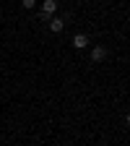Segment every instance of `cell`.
Wrapping results in <instances>:
<instances>
[{"mask_svg": "<svg viewBox=\"0 0 130 146\" xmlns=\"http://www.w3.org/2000/svg\"><path fill=\"white\" fill-rule=\"evenodd\" d=\"M107 47H102V44H96L94 50H91V63H104L107 60Z\"/></svg>", "mask_w": 130, "mask_h": 146, "instance_id": "6da1fadb", "label": "cell"}, {"mask_svg": "<svg viewBox=\"0 0 130 146\" xmlns=\"http://www.w3.org/2000/svg\"><path fill=\"white\" fill-rule=\"evenodd\" d=\"M47 24H49V31H52V34H60V31L65 29V18H55V16H52Z\"/></svg>", "mask_w": 130, "mask_h": 146, "instance_id": "7a4b0ae2", "label": "cell"}, {"mask_svg": "<svg viewBox=\"0 0 130 146\" xmlns=\"http://www.w3.org/2000/svg\"><path fill=\"white\" fill-rule=\"evenodd\" d=\"M73 47H76V50H86L88 47V36L86 34H76V36H73Z\"/></svg>", "mask_w": 130, "mask_h": 146, "instance_id": "3957f363", "label": "cell"}, {"mask_svg": "<svg viewBox=\"0 0 130 146\" xmlns=\"http://www.w3.org/2000/svg\"><path fill=\"white\" fill-rule=\"evenodd\" d=\"M55 11H57V0H44L42 3V13L44 16H55Z\"/></svg>", "mask_w": 130, "mask_h": 146, "instance_id": "277c9868", "label": "cell"}, {"mask_svg": "<svg viewBox=\"0 0 130 146\" xmlns=\"http://www.w3.org/2000/svg\"><path fill=\"white\" fill-rule=\"evenodd\" d=\"M21 5H24V8H34V5H36V0H21Z\"/></svg>", "mask_w": 130, "mask_h": 146, "instance_id": "5b68a950", "label": "cell"}]
</instances>
